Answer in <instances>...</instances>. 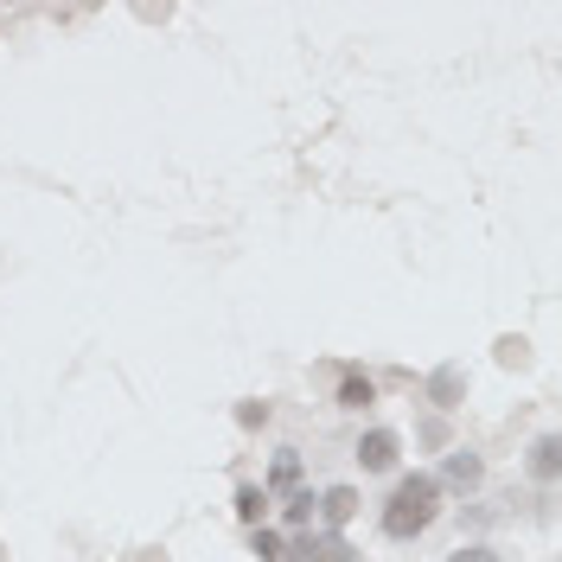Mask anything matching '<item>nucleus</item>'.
Here are the masks:
<instances>
[{
	"label": "nucleus",
	"mask_w": 562,
	"mask_h": 562,
	"mask_svg": "<svg viewBox=\"0 0 562 562\" xmlns=\"http://www.w3.org/2000/svg\"><path fill=\"white\" fill-rule=\"evenodd\" d=\"M294 562H351V543L346 537H307V543H294Z\"/></svg>",
	"instance_id": "nucleus-2"
},
{
	"label": "nucleus",
	"mask_w": 562,
	"mask_h": 562,
	"mask_svg": "<svg viewBox=\"0 0 562 562\" xmlns=\"http://www.w3.org/2000/svg\"><path fill=\"white\" fill-rule=\"evenodd\" d=\"M435 512H441V480H435V473H409L403 486L390 492L384 530L390 537H422V530L435 525Z\"/></svg>",
	"instance_id": "nucleus-1"
},
{
	"label": "nucleus",
	"mask_w": 562,
	"mask_h": 562,
	"mask_svg": "<svg viewBox=\"0 0 562 562\" xmlns=\"http://www.w3.org/2000/svg\"><path fill=\"white\" fill-rule=\"evenodd\" d=\"M262 505H269V492H256V486H244V492H237V512H244L249 525L262 518Z\"/></svg>",
	"instance_id": "nucleus-7"
},
{
	"label": "nucleus",
	"mask_w": 562,
	"mask_h": 562,
	"mask_svg": "<svg viewBox=\"0 0 562 562\" xmlns=\"http://www.w3.org/2000/svg\"><path fill=\"white\" fill-rule=\"evenodd\" d=\"M339 403H346V409H364V403H371V378H346V384H339Z\"/></svg>",
	"instance_id": "nucleus-5"
},
{
	"label": "nucleus",
	"mask_w": 562,
	"mask_h": 562,
	"mask_svg": "<svg viewBox=\"0 0 562 562\" xmlns=\"http://www.w3.org/2000/svg\"><path fill=\"white\" fill-rule=\"evenodd\" d=\"M448 480H460V486H480V460H473V454H454V460H448Z\"/></svg>",
	"instance_id": "nucleus-6"
},
{
	"label": "nucleus",
	"mask_w": 562,
	"mask_h": 562,
	"mask_svg": "<svg viewBox=\"0 0 562 562\" xmlns=\"http://www.w3.org/2000/svg\"><path fill=\"white\" fill-rule=\"evenodd\" d=\"M537 473H557V441H537V460H530Z\"/></svg>",
	"instance_id": "nucleus-9"
},
{
	"label": "nucleus",
	"mask_w": 562,
	"mask_h": 562,
	"mask_svg": "<svg viewBox=\"0 0 562 562\" xmlns=\"http://www.w3.org/2000/svg\"><path fill=\"white\" fill-rule=\"evenodd\" d=\"M454 562H492V557H486V550H460Z\"/></svg>",
	"instance_id": "nucleus-10"
},
{
	"label": "nucleus",
	"mask_w": 562,
	"mask_h": 562,
	"mask_svg": "<svg viewBox=\"0 0 562 562\" xmlns=\"http://www.w3.org/2000/svg\"><path fill=\"white\" fill-rule=\"evenodd\" d=\"M256 557H262V562H281V537H276V530H256Z\"/></svg>",
	"instance_id": "nucleus-8"
},
{
	"label": "nucleus",
	"mask_w": 562,
	"mask_h": 562,
	"mask_svg": "<svg viewBox=\"0 0 562 562\" xmlns=\"http://www.w3.org/2000/svg\"><path fill=\"white\" fill-rule=\"evenodd\" d=\"M358 460H364V473L396 467V435H384V428H378V435H364V441H358Z\"/></svg>",
	"instance_id": "nucleus-3"
},
{
	"label": "nucleus",
	"mask_w": 562,
	"mask_h": 562,
	"mask_svg": "<svg viewBox=\"0 0 562 562\" xmlns=\"http://www.w3.org/2000/svg\"><path fill=\"white\" fill-rule=\"evenodd\" d=\"M351 512H358V498H351L346 486H333V492H326V518H333V525H346Z\"/></svg>",
	"instance_id": "nucleus-4"
}]
</instances>
